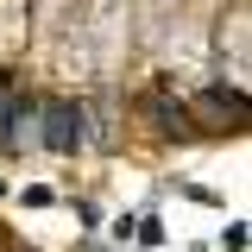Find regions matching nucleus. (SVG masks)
Wrapping results in <instances>:
<instances>
[{"label": "nucleus", "instance_id": "2", "mask_svg": "<svg viewBox=\"0 0 252 252\" xmlns=\"http://www.w3.org/2000/svg\"><path fill=\"white\" fill-rule=\"evenodd\" d=\"M189 114H208V120H220L215 132H246V94L240 89H202L195 101H189Z\"/></svg>", "mask_w": 252, "mask_h": 252}, {"label": "nucleus", "instance_id": "3", "mask_svg": "<svg viewBox=\"0 0 252 252\" xmlns=\"http://www.w3.org/2000/svg\"><path fill=\"white\" fill-rule=\"evenodd\" d=\"M220 246H227V252H240V246H246V227H240V220H233V227H220Z\"/></svg>", "mask_w": 252, "mask_h": 252}, {"label": "nucleus", "instance_id": "1", "mask_svg": "<svg viewBox=\"0 0 252 252\" xmlns=\"http://www.w3.org/2000/svg\"><path fill=\"white\" fill-rule=\"evenodd\" d=\"M38 120H44V152H57V158H76L82 145H89V107L82 101H69V94H51L44 107H38Z\"/></svg>", "mask_w": 252, "mask_h": 252}]
</instances>
